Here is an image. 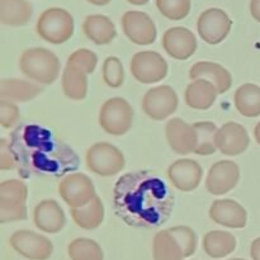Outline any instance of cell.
<instances>
[{
	"label": "cell",
	"mask_w": 260,
	"mask_h": 260,
	"mask_svg": "<svg viewBox=\"0 0 260 260\" xmlns=\"http://www.w3.org/2000/svg\"><path fill=\"white\" fill-rule=\"evenodd\" d=\"M114 210L126 223L136 228H156L172 215L174 197L167 184L149 172L124 174L113 190Z\"/></svg>",
	"instance_id": "obj_1"
},
{
	"label": "cell",
	"mask_w": 260,
	"mask_h": 260,
	"mask_svg": "<svg viewBox=\"0 0 260 260\" xmlns=\"http://www.w3.org/2000/svg\"><path fill=\"white\" fill-rule=\"evenodd\" d=\"M9 144L17 156L22 175L28 172V175L60 177L79 167V157L74 150L40 126L18 127Z\"/></svg>",
	"instance_id": "obj_2"
},
{
	"label": "cell",
	"mask_w": 260,
	"mask_h": 260,
	"mask_svg": "<svg viewBox=\"0 0 260 260\" xmlns=\"http://www.w3.org/2000/svg\"><path fill=\"white\" fill-rule=\"evenodd\" d=\"M22 73L30 80L40 84L55 83L60 74V61L57 56L42 47L25 50L19 58Z\"/></svg>",
	"instance_id": "obj_3"
},
{
	"label": "cell",
	"mask_w": 260,
	"mask_h": 260,
	"mask_svg": "<svg viewBox=\"0 0 260 260\" xmlns=\"http://www.w3.org/2000/svg\"><path fill=\"white\" fill-rule=\"evenodd\" d=\"M36 29L42 40L61 45L74 35V18L65 9L50 8L40 15Z\"/></svg>",
	"instance_id": "obj_4"
},
{
	"label": "cell",
	"mask_w": 260,
	"mask_h": 260,
	"mask_svg": "<svg viewBox=\"0 0 260 260\" xmlns=\"http://www.w3.org/2000/svg\"><path fill=\"white\" fill-rule=\"evenodd\" d=\"M27 185L20 180H5L0 184V222L27 218Z\"/></svg>",
	"instance_id": "obj_5"
},
{
	"label": "cell",
	"mask_w": 260,
	"mask_h": 260,
	"mask_svg": "<svg viewBox=\"0 0 260 260\" xmlns=\"http://www.w3.org/2000/svg\"><path fill=\"white\" fill-rule=\"evenodd\" d=\"M134 121V111L123 98H112L102 106L99 124L109 135L121 136L129 131Z\"/></svg>",
	"instance_id": "obj_6"
},
{
	"label": "cell",
	"mask_w": 260,
	"mask_h": 260,
	"mask_svg": "<svg viewBox=\"0 0 260 260\" xmlns=\"http://www.w3.org/2000/svg\"><path fill=\"white\" fill-rule=\"evenodd\" d=\"M86 165L101 177H112L124 168V156L116 146L99 142L89 147L86 152Z\"/></svg>",
	"instance_id": "obj_7"
},
{
	"label": "cell",
	"mask_w": 260,
	"mask_h": 260,
	"mask_svg": "<svg viewBox=\"0 0 260 260\" xmlns=\"http://www.w3.org/2000/svg\"><path fill=\"white\" fill-rule=\"evenodd\" d=\"M129 70L134 78L142 84H152L162 80L168 74V63L160 53L141 51L132 56Z\"/></svg>",
	"instance_id": "obj_8"
},
{
	"label": "cell",
	"mask_w": 260,
	"mask_h": 260,
	"mask_svg": "<svg viewBox=\"0 0 260 260\" xmlns=\"http://www.w3.org/2000/svg\"><path fill=\"white\" fill-rule=\"evenodd\" d=\"M58 193L70 208H80L95 197V188L90 178L81 173H74L63 178L58 184Z\"/></svg>",
	"instance_id": "obj_9"
},
{
	"label": "cell",
	"mask_w": 260,
	"mask_h": 260,
	"mask_svg": "<svg viewBox=\"0 0 260 260\" xmlns=\"http://www.w3.org/2000/svg\"><path fill=\"white\" fill-rule=\"evenodd\" d=\"M178 107V95L169 85H159L146 91L142 99V109L150 118L162 121L172 116Z\"/></svg>",
	"instance_id": "obj_10"
},
{
	"label": "cell",
	"mask_w": 260,
	"mask_h": 260,
	"mask_svg": "<svg viewBox=\"0 0 260 260\" xmlns=\"http://www.w3.org/2000/svg\"><path fill=\"white\" fill-rule=\"evenodd\" d=\"M233 20L222 9L210 8L200 15L197 22L198 35L210 45H218L230 33Z\"/></svg>",
	"instance_id": "obj_11"
},
{
	"label": "cell",
	"mask_w": 260,
	"mask_h": 260,
	"mask_svg": "<svg viewBox=\"0 0 260 260\" xmlns=\"http://www.w3.org/2000/svg\"><path fill=\"white\" fill-rule=\"evenodd\" d=\"M18 254L29 260H47L52 255L53 245L47 238L33 231H15L9 240Z\"/></svg>",
	"instance_id": "obj_12"
},
{
	"label": "cell",
	"mask_w": 260,
	"mask_h": 260,
	"mask_svg": "<svg viewBox=\"0 0 260 260\" xmlns=\"http://www.w3.org/2000/svg\"><path fill=\"white\" fill-rule=\"evenodd\" d=\"M122 28L129 41L136 45H151L156 40V27L146 13L129 10L122 17Z\"/></svg>",
	"instance_id": "obj_13"
},
{
	"label": "cell",
	"mask_w": 260,
	"mask_h": 260,
	"mask_svg": "<svg viewBox=\"0 0 260 260\" xmlns=\"http://www.w3.org/2000/svg\"><path fill=\"white\" fill-rule=\"evenodd\" d=\"M240 178V169L238 164L231 160H222L210 168L206 188L211 194L222 196L236 187Z\"/></svg>",
	"instance_id": "obj_14"
},
{
	"label": "cell",
	"mask_w": 260,
	"mask_h": 260,
	"mask_svg": "<svg viewBox=\"0 0 260 260\" xmlns=\"http://www.w3.org/2000/svg\"><path fill=\"white\" fill-rule=\"evenodd\" d=\"M162 47L175 60H187L197 50V40L187 28L173 27L162 36Z\"/></svg>",
	"instance_id": "obj_15"
},
{
	"label": "cell",
	"mask_w": 260,
	"mask_h": 260,
	"mask_svg": "<svg viewBox=\"0 0 260 260\" xmlns=\"http://www.w3.org/2000/svg\"><path fill=\"white\" fill-rule=\"evenodd\" d=\"M167 140L173 151L179 155L194 152L197 147V132L193 124L180 118H173L167 123Z\"/></svg>",
	"instance_id": "obj_16"
},
{
	"label": "cell",
	"mask_w": 260,
	"mask_h": 260,
	"mask_svg": "<svg viewBox=\"0 0 260 260\" xmlns=\"http://www.w3.org/2000/svg\"><path fill=\"white\" fill-rule=\"evenodd\" d=\"M249 142H250V139L246 129L235 122H229L223 124L221 128H218L217 136H216L217 149L229 156L243 154L248 149Z\"/></svg>",
	"instance_id": "obj_17"
},
{
	"label": "cell",
	"mask_w": 260,
	"mask_h": 260,
	"mask_svg": "<svg viewBox=\"0 0 260 260\" xmlns=\"http://www.w3.org/2000/svg\"><path fill=\"white\" fill-rule=\"evenodd\" d=\"M168 175L175 188L183 192H190L200 185L203 172L194 160L179 159L170 165Z\"/></svg>",
	"instance_id": "obj_18"
},
{
	"label": "cell",
	"mask_w": 260,
	"mask_h": 260,
	"mask_svg": "<svg viewBox=\"0 0 260 260\" xmlns=\"http://www.w3.org/2000/svg\"><path fill=\"white\" fill-rule=\"evenodd\" d=\"M210 217L218 225L230 229H243L246 226L248 213L236 201L217 200L210 207Z\"/></svg>",
	"instance_id": "obj_19"
},
{
	"label": "cell",
	"mask_w": 260,
	"mask_h": 260,
	"mask_svg": "<svg viewBox=\"0 0 260 260\" xmlns=\"http://www.w3.org/2000/svg\"><path fill=\"white\" fill-rule=\"evenodd\" d=\"M33 221L38 230L48 234H56L66 223L65 213L56 201L46 200L38 203L33 213Z\"/></svg>",
	"instance_id": "obj_20"
},
{
	"label": "cell",
	"mask_w": 260,
	"mask_h": 260,
	"mask_svg": "<svg viewBox=\"0 0 260 260\" xmlns=\"http://www.w3.org/2000/svg\"><path fill=\"white\" fill-rule=\"evenodd\" d=\"M189 78L192 80L205 79L210 81L217 88L218 94L226 93L233 85V76L228 69L210 61H200L194 63L189 70Z\"/></svg>",
	"instance_id": "obj_21"
},
{
	"label": "cell",
	"mask_w": 260,
	"mask_h": 260,
	"mask_svg": "<svg viewBox=\"0 0 260 260\" xmlns=\"http://www.w3.org/2000/svg\"><path fill=\"white\" fill-rule=\"evenodd\" d=\"M218 90L212 83L205 79H196L185 89V103L193 109L206 111L216 102Z\"/></svg>",
	"instance_id": "obj_22"
},
{
	"label": "cell",
	"mask_w": 260,
	"mask_h": 260,
	"mask_svg": "<svg viewBox=\"0 0 260 260\" xmlns=\"http://www.w3.org/2000/svg\"><path fill=\"white\" fill-rule=\"evenodd\" d=\"M83 30L86 37L95 45H108L117 36L113 22L102 14L88 15L84 20Z\"/></svg>",
	"instance_id": "obj_23"
},
{
	"label": "cell",
	"mask_w": 260,
	"mask_h": 260,
	"mask_svg": "<svg viewBox=\"0 0 260 260\" xmlns=\"http://www.w3.org/2000/svg\"><path fill=\"white\" fill-rule=\"evenodd\" d=\"M86 71L70 62H66L62 73V90L73 101H83L88 93Z\"/></svg>",
	"instance_id": "obj_24"
},
{
	"label": "cell",
	"mask_w": 260,
	"mask_h": 260,
	"mask_svg": "<svg viewBox=\"0 0 260 260\" xmlns=\"http://www.w3.org/2000/svg\"><path fill=\"white\" fill-rule=\"evenodd\" d=\"M32 5L27 0H0V22L9 27H20L29 22Z\"/></svg>",
	"instance_id": "obj_25"
},
{
	"label": "cell",
	"mask_w": 260,
	"mask_h": 260,
	"mask_svg": "<svg viewBox=\"0 0 260 260\" xmlns=\"http://www.w3.org/2000/svg\"><path fill=\"white\" fill-rule=\"evenodd\" d=\"M43 89L30 81L4 79L0 83V96L9 102H28L42 93Z\"/></svg>",
	"instance_id": "obj_26"
},
{
	"label": "cell",
	"mask_w": 260,
	"mask_h": 260,
	"mask_svg": "<svg viewBox=\"0 0 260 260\" xmlns=\"http://www.w3.org/2000/svg\"><path fill=\"white\" fill-rule=\"evenodd\" d=\"M71 217L79 228L85 230H94L99 228L104 220V206L101 198L95 196L84 207L71 208Z\"/></svg>",
	"instance_id": "obj_27"
},
{
	"label": "cell",
	"mask_w": 260,
	"mask_h": 260,
	"mask_svg": "<svg viewBox=\"0 0 260 260\" xmlns=\"http://www.w3.org/2000/svg\"><path fill=\"white\" fill-rule=\"evenodd\" d=\"M235 249L236 239L226 231H210L203 238V250L211 258H223L230 255Z\"/></svg>",
	"instance_id": "obj_28"
},
{
	"label": "cell",
	"mask_w": 260,
	"mask_h": 260,
	"mask_svg": "<svg viewBox=\"0 0 260 260\" xmlns=\"http://www.w3.org/2000/svg\"><path fill=\"white\" fill-rule=\"evenodd\" d=\"M235 107L244 117L254 118L260 116V86L255 84H244L235 93Z\"/></svg>",
	"instance_id": "obj_29"
},
{
	"label": "cell",
	"mask_w": 260,
	"mask_h": 260,
	"mask_svg": "<svg viewBox=\"0 0 260 260\" xmlns=\"http://www.w3.org/2000/svg\"><path fill=\"white\" fill-rule=\"evenodd\" d=\"M152 254L155 260H183L185 258L179 241L170 230L160 231L155 235Z\"/></svg>",
	"instance_id": "obj_30"
},
{
	"label": "cell",
	"mask_w": 260,
	"mask_h": 260,
	"mask_svg": "<svg viewBox=\"0 0 260 260\" xmlns=\"http://www.w3.org/2000/svg\"><path fill=\"white\" fill-rule=\"evenodd\" d=\"M197 132V147L194 152L197 155H212L217 150L216 136H217V126L212 122H197L193 124Z\"/></svg>",
	"instance_id": "obj_31"
},
{
	"label": "cell",
	"mask_w": 260,
	"mask_h": 260,
	"mask_svg": "<svg viewBox=\"0 0 260 260\" xmlns=\"http://www.w3.org/2000/svg\"><path fill=\"white\" fill-rule=\"evenodd\" d=\"M69 256L71 260H103V250L91 239L79 238L69 244Z\"/></svg>",
	"instance_id": "obj_32"
},
{
	"label": "cell",
	"mask_w": 260,
	"mask_h": 260,
	"mask_svg": "<svg viewBox=\"0 0 260 260\" xmlns=\"http://www.w3.org/2000/svg\"><path fill=\"white\" fill-rule=\"evenodd\" d=\"M156 7L170 20L184 19L190 12V0H156Z\"/></svg>",
	"instance_id": "obj_33"
},
{
	"label": "cell",
	"mask_w": 260,
	"mask_h": 260,
	"mask_svg": "<svg viewBox=\"0 0 260 260\" xmlns=\"http://www.w3.org/2000/svg\"><path fill=\"white\" fill-rule=\"evenodd\" d=\"M103 80L111 88H119L124 81L123 66L121 60L114 56H109L103 63Z\"/></svg>",
	"instance_id": "obj_34"
},
{
	"label": "cell",
	"mask_w": 260,
	"mask_h": 260,
	"mask_svg": "<svg viewBox=\"0 0 260 260\" xmlns=\"http://www.w3.org/2000/svg\"><path fill=\"white\" fill-rule=\"evenodd\" d=\"M170 233L175 236L184 251V256H192L197 249V235L194 231L188 226H175V228L169 229Z\"/></svg>",
	"instance_id": "obj_35"
},
{
	"label": "cell",
	"mask_w": 260,
	"mask_h": 260,
	"mask_svg": "<svg viewBox=\"0 0 260 260\" xmlns=\"http://www.w3.org/2000/svg\"><path fill=\"white\" fill-rule=\"evenodd\" d=\"M68 62L83 69L89 75V74H91L95 70L96 63H98V57H96V55L93 51L86 50V48H80V50L75 51V52H73L69 56Z\"/></svg>",
	"instance_id": "obj_36"
},
{
	"label": "cell",
	"mask_w": 260,
	"mask_h": 260,
	"mask_svg": "<svg viewBox=\"0 0 260 260\" xmlns=\"http://www.w3.org/2000/svg\"><path fill=\"white\" fill-rule=\"evenodd\" d=\"M19 119V109L13 102L0 101V123L4 128H10Z\"/></svg>",
	"instance_id": "obj_37"
},
{
	"label": "cell",
	"mask_w": 260,
	"mask_h": 260,
	"mask_svg": "<svg viewBox=\"0 0 260 260\" xmlns=\"http://www.w3.org/2000/svg\"><path fill=\"white\" fill-rule=\"evenodd\" d=\"M17 165V156H15L12 146L7 140L2 139L0 140V169L9 170Z\"/></svg>",
	"instance_id": "obj_38"
},
{
	"label": "cell",
	"mask_w": 260,
	"mask_h": 260,
	"mask_svg": "<svg viewBox=\"0 0 260 260\" xmlns=\"http://www.w3.org/2000/svg\"><path fill=\"white\" fill-rule=\"evenodd\" d=\"M250 255L253 260H260V238L255 239V240L251 243Z\"/></svg>",
	"instance_id": "obj_39"
},
{
	"label": "cell",
	"mask_w": 260,
	"mask_h": 260,
	"mask_svg": "<svg viewBox=\"0 0 260 260\" xmlns=\"http://www.w3.org/2000/svg\"><path fill=\"white\" fill-rule=\"evenodd\" d=\"M250 13L254 19L260 23V0H251L250 2Z\"/></svg>",
	"instance_id": "obj_40"
},
{
	"label": "cell",
	"mask_w": 260,
	"mask_h": 260,
	"mask_svg": "<svg viewBox=\"0 0 260 260\" xmlns=\"http://www.w3.org/2000/svg\"><path fill=\"white\" fill-rule=\"evenodd\" d=\"M90 4L96 5V7H103V5H107L111 3V0H88Z\"/></svg>",
	"instance_id": "obj_41"
},
{
	"label": "cell",
	"mask_w": 260,
	"mask_h": 260,
	"mask_svg": "<svg viewBox=\"0 0 260 260\" xmlns=\"http://www.w3.org/2000/svg\"><path fill=\"white\" fill-rule=\"evenodd\" d=\"M254 136H255V140L256 142L260 145V122L258 124H256L255 129H254Z\"/></svg>",
	"instance_id": "obj_42"
},
{
	"label": "cell",
	"mask_w": 260,
	"mask_h": 260,
	"mask_svg": "<svg viewBox=\"0 0 260 260\" xmlns=\"http://www.w3.org/2000/svg\"><path fill=\"white\" fill-rule=\"evenodd\" d=\"M127 2L134 5H145L149 3V0H127Z\"/></svg>",
	"instance_id": "obj_43"
},
{
	"label": "cell",
	"mask_w": 260,
	"mask_h": 260,
	"mask_svg": "<svg viewBox=\"0 0 260 260\" xmlns=\"http://www.w3.org/2000/svg\"><path fill=\"white\" fill-rule=\"evenodd\" d=\"M230 260H245V259H240V258H236V259H230Z\"/></svg>",
	"instance_id": "obj_44"
}]
</instances>
